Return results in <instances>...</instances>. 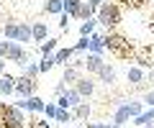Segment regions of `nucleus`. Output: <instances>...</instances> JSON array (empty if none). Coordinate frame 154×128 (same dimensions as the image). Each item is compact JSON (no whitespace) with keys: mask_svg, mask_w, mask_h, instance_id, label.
Returning a JSON list of instances; mask_svg holds the SVG:
<instances>
[{"mask_svg":"<svg viewBox=\"0 0 154 128\" xmlns=\"http://www.w3.org/2000/svg\"><path fill=\"white\" fill-rule=\"evenodd\" d=\"M90 113H93V105L82 100L80 105L75 108V110H72V115H75V118H80V121H88V118H90Z\"/></svg>","mask_w":154,"mask_h":128,"instance_id":"obj_22","label":"nucleus"},{"mask_svg":"<svg viewBox=\"0 0 154 128\" xmlns=\"http://www.w3.org/2000/svg\"><path fill=\"white\" fill-rule=\"evenodd\" d=\"M88 49H90V39L88 36H80V41L75 44V54H88Z\"/></svg>","mask_w":154,"mask_h":128,"instance_id":"obj_26","label":"nucleus"},{"mask_svg":"<svg viewBox=\"0 0 154 128\" xmlns=\"http://www.w3.org/2000/svg\"><path fill=\"white\" fill-rule=\"evenodd\" d=\"M82 100H85V97H82L80 92H77L75 87H67V92L57 97V105H59V108H64V110H75V108L80 105Z\"/></svg>","mask_w":154,"mask_h":128,"instance_id":"obj_6","label":"nucleus"},{"mask_svg":"<svg viewBox=\"0 0 154 128\" xmlns=\"http://www.w3.org/2000/svg\"><path fill=\"white\" fill-rule=\"evenodd\" d=\"M141 103H144L146 108H154V90H149V92L144 95V100H141Z\"/></svg>","mask_w":154,"mask_h":128,"instance_id":"obj_33","label":"nucleus"},{"mask_svg":"<svg viewBox=\"0 0 154 128\" xmlns=\"http://www.w3.org/2000/svg\"><path fill=\"white\" fill-rule=\"evenodd\" d=\"M44 13L46 16H62L64 13V0H44Z\"/></svg>","mask_w":154,"mask_h":128,"instance_id":"obj_18","label":"nucleus"},{"mask_svg":"<svg viewBox=\"0 0 154 128\" xmlns=\"http://www.w3.org/2000/svg\"><path fill=\"white\" fill-rule=\"evenodd\" d=\"M75 56V46H64V49H57L54 51V59H57V67H67Z\"/></svg>","mask_w":154,"mask_h":128,"instance_id":"obj_15","label":"nucleus"},{"mask_svg":"<svg viewBox=\"0 0 154 128\" xmlns=\"http://www.w3.org/2000/svg\"><path fill=\"white\" fill-rule=\"evenodd\" d=\"M57 49H59V39H46V41H41V44H38L41 56H51Z\"/></svg>","mask_w":154,"mask_h":128,"instance_id":"obj_20","label":"nucleus"},{"mask_svg":"<svg viewBox=\"0 0 154 128\" xmlns=\"http://www.w3.org/2000/svg\"><path fill=\"white\" fill-rule=\"evenodd\" d=\"M105 64H108V61H105L103 54H93V51L85 54V72H88V74H98Z\"/></svg>","mask_w":154,"mask_h":128,"instance_id":"obj_8","label":"nucleus"},{"mask_svg":"<svg viewBox=\"0 0 154 128\" xmlns=\"http://www.w3.org/2000/svg\"><path fill=\"white\" fill-rule=\"evenodd\" d=\"M3 36L11 41H18V44L28 46L33 41V34H31V26L26 21H18V23H5L3 26Z\"/></svg>","mask_w":154,"mask_h":128,"instance_id":"obj_1","label":"nucleus"},{"mask_svg":"<svg viewBox=\"0 0 154 128\" xmlns=\"http://www.w3.org/2000/svg\"><path fill=\"white\" fill-rule=\"evenodd\" d=\"M72 118H75V115H72V110H64V108H59V113H57L54 121H57V123H69Z\"/></svg>","mask_w":154,"mask_h":128,"instance_id":"obj_28","label":"nucleus"},{"mask_svg":"<svg viewBox=\"0 0 154 128\" xmlns=\"http://www.w3.org/2000/svg\"><path fill=\"white\" fill-rule=\"evenodd\" d=\"M149 82H154V69H152V72H149Z\"/></svg>","mask_w":154,"mask_h":128,"instance_id":"obj_39","label":"nucleus"},{"mask_svg":"<svg viewBox=\"0 0 154 128\" xmlns=\"http://www.w3.org/2000/svg\"><path fill=\"white\" fill-rule=\"evenodd\" d=\"M5 61H8V59H3V56H0V74H5Z\"/></svg>","mask_w":154,"mask_h":128,"instance_id":"obj_36","label":"nucleus"},{"mask_svg":"<svg viewBox=\"0 0 154 128\" xmlns=\"http://www.w3.org/2000/svg\"><path fill=\"white\" fill-rule=\"evenodd\" d=\"M23 74H26V77H33V79H36L38 74H41V72H38V64H36V61H28V67L23 69Z\"/></svg>","mask_w":154,"mask_h":128,"instance_id":"obj_29","label":"nucleus"},{"mask_svg":"<svg viewBox=\"0 0 154 128\" xmlns=\"http://www.w3.org/2000/svg\"><path fill=\"white\" fill-rule=\"evenodd\" d=\"M59 28H62V31L69 28V13H62V16H59Z\"/></svg>","mask_w":154,"mask_h":128,"instance_id":"obj_32","label":"nucleus"},{"mask_svg":"<svg viewBox=\"0 0 154 128\" xmlns=\"http://www.w3.org/2000/svg\"><path fill=\"white\" fill-rule=\"evenodd\" d=\"M26 128H51V123H49V118H46V121H38V118H33V121H28Z\"/></svg>","mask_w":154,"mask_h":128,"instance_id":"obj_30","label":"nucleus"},{"mask_svg":"<svg viewBox=\"0 0 154 128\" xmlns=\"http://www.w3.org/2000/svg\"><path fill=\"white\" fill-rule=\"evenodd\" d=\"M98 79H100V82L105 85V87H110V85L116 82V67H110V64H105V67H103V69L98 72Z\"/></svg>","mask_w":154,"mask_h":128,"instance_id":"obj_19","label":"nucleus"},{"mask_svg":"<svg viewBox=\"0 0 154 128\" xmlns=\"http://www.w3.org/2000/svg\"><path fill=\"white\" fill-rule=\"evenodd\" d=\"M80 77H82V72H80V69L75 67V64H67V67H64V74H62V82L72 87V85H75Z\"/></svg>","mask_w":154,"mask_h":128,"instance_id":"obj_17","label":"nucleus"},{"mask_svg":"<svg viewBox=\"0 0 154 128\" xmlns=\"http://www.w3.org/2000/svg\"><path fill=\"white\" fill-rule=\"evenodd\" d=\"M57 113H59V105H57V103H46V108H44V115L49 118V121H54V118H57Z\"/></svg>","mask_w":154,"mask_h":128,"instance_id":"obj_27","label":"nucleus"},{"mask_svg":"<svg viewBox=\"0 0 154 128\" xmlns=\"http://www.w3.org/2000/svg\"><path fill=\"white\" fill-rule=\"evenodd\" d=\"M72 87H75L77 92L82 95V97H93V95H95V82L90 79V74H82V77L77 79V82L72 85Z\"/></svg>","mask_w":154,"mask_h":128,"instance_id":"obj_11","label":"nucleus"},{"mask_svg":"<svg viewBox=\"0 0 154 128\" xmlns=\"http://www.w3.org/2000/svg\"><path fill=\"white\" fill-rule=\"evenodd\" d=\"M3 95H16V77H11V74H0V97Z\"/></svg>","mask_w":154,"mask_h":128,"instance_id":"obj_16","label":"nucleus"},{"mask_svg":"<svg viewBox=\"0 0 154 128\" xmlns=\"http://www.w3.org/2000/svg\"><path fill=\"white\" fill-rule=\"evenodd\" d=\"M16 95L18 97H31V95H36V79L26 77V74L16 77Z\"/></svg>","mask_w":154,"mask_h":128,"instance_id":"obj_7","label":"nucleus"},{"mask_svg":"<svg viewBox=\"0 0 154 128\" xmlns=\"http://www.w3.org/2000/svg\"><path fill=\"white\" fill-rule=\"evenodd\" d=\"M149 31H152V36H154V13H152V21H149Z\"/></svg>","mask_w":154,"mask_h":128,"instance_id":"obj_37","label":"nucleus"},{"mask_svg":"<svg viewBox=\"0 0 154 128\" xmlns=\"http://www.w3.org/2000/svg\"><path fill=\"white\" fill-rule=\"evenodd\" d=\"M64 92H67V85H64V82L59 79V82H57V87H54V95L59 97V95H64Z\"/></svg>","mask_w":154,"mask_h":128,"instance_id":"obj_34","label":"nucleus"},{"mask_svg":"<svg viewBox=\"0 0 154 128\" xmlns=\"http://www.w3.org/2000/svg\"><path fill=\"white\" fill-rule=\"evenodd\" d=\"M80 5H82V0H64V13H69V18H75Z\"/></svg>","mask_w":154,"mask_h":128,"instance_id":"obj_25","label":"nucleus"},{"mask_svg":"<svg viewBox=\"0 0 154 128\" xmlns=\"http://www.w3.org/2000/svg\"><path fill=\"white\" fill-rule=\"evenodd\" d=\"M118 3H126V5H136V0H118Z\"/></svg>","mask_w":154,"mask_h":128,"instance_id":"obj_38","label":"nucleus"},{"mask_svg":"<svg viewBox=\"0 0 154 128\" xmlns=\"http://www.w3.org/2000/svg\"><path fill=\"white\" fill-rule=\"evenodd\" d=\"M85 128H121L118 123H85Z\"/></svg>","mask_w":154,"mask_h":128,"instance_id":"obj_31","label":"nucleus"},{"mask_svg":"<svg viewBox=\"0 0 154 128\" xmlns=\"http://www.w3.org/2000/svg\"><path fill=\"white\" fill-rule=\"evenodd\" d=\"M26 54H28L26 46L18 44V41H11V39L0 41V56H3V59H8V61H18L21 56H26Z\"/></svg>","mask_w":154,"mask_h":128,"instance_id":"obj_5","label":"nucleus"},{"mask_svg":"<svg viewBox=\"0 0 154 128\" xmlns=\"http://www.w3.org/2000/svg\"><path fill=\"white\" fill-rule=\"evenodd\" d=\"M88 39H90V49L88 51H93V54H105V51H108V46H105V34H98V31H95Z\"/></svg>","mask_w":154,"mask_h":128,"instance_id":"obj_13","label":"nucleus"},{"mask_svg":"<svg viewBox=\"0 0 154 128\" xmlns=\"http://www.w3.org/2000/svg\"><path fill=\"white\" fill-rule=\"evenodd\" d=\"M95 18L105 31H110V28H116L121 23V8H118V3H103L98 8V13H95Z\"/></svg>","mask_w":154,"mask_h":128,"instance_id":"obj_2","label":"nucleus"},{"mask_svg":"<svg viewBox=\"0 0 154 128\" xmlns=\"http://www.w3.org/2000/svg\"><path fill=\"white\" fill-rule=\"evenodd\" d=\"M146 69L144 67H139V64H131V67H126V79H128V85H134V87H139L141 82H146Z\"/></svg>","mask_w":154,"mask_h":128,"instance_id":"obj_10","label":"nucleus"},{"mask_svg":"<svg viewBox=\"0 0 154 128\" xmlns=\"http://www.w3.org/2000/svg\"><path fill=\"white\" fill-rule=\"evenodd\" d=\"M0 121H3L5 128H26V115L18 105L0 103Z\"/></svg>","mask_w":154,"mask_h":128,"instance_id":"obj_4","label":"nucleus"},{"mask_svg":"<svg viewBox=\"0 0 154 128\" xmlns=\"http://www.w3.org/2000/svg\"><path fill=\"white\" fill-rule=\"evenodd\" d=\"M123 128H126V126H123Z\"/></svg>","mask_w":154,"mask_h":128,"instance_id":"obj_41","label":"nucleus"},{"mask_svg":"<svg viewBox=\"0 0 154 128\" xmlns=\"http://www.w3.org/2000/svg\"><path fill=\"white\" fill-rule=\"evenodd\" d=\"M54 67H57V59H54V54H51V56H41V61H38V72H41V74L51 72Z\"/></svg>","mask_w":154,"mask_h":128,"instance_id":"obj_24","label":"nucleus"},{"mask_svg":"<svg viewBox=\"0 0 154 128\" xmlns=\"http://www.w3.org/2000/svg\"><path fill=\"white\" fill-rule=\"evenodd\" d=\"M95 13H98V10L90 5L88 0H82V5H80V10H77L75 18H77V21H88V18H95Z\"/></svg>","mask_w":154,"mask_h":128,"instance_id":"obj_21","label":"nucleus"},{"mask_svg":"<svg viewBox=\"0 0 154 128\" xmlns=\"http://www.w3.org/2000/svg\"><path fill=\"white\" fill-rule=\"evenodd\" d=\"M98 26H100L98 18H88V21H82V26H80V36H93Z\"/></svg>","mask_w":154,"mask_h":128,"instance_id":"obj_23","label":"nucleus"},{"mask_svg":"<svg viewBox=\"0 0 154 128\" xmlns=\"http://www.w3.org/2000/svg\"><path fill=\"white\" fill-rule=\"evenodd\" d=\"M136 128H154V108H144L136 118H134Z\"/></svg>","mask_w":154,"mask_h":128,"instance_id":"obj_12","label":"nucleus"},{"mask_svg":"<svg viewBox=\"0 0 154 128\" xmlns=\"http://www.w3.org/2000/svg\"><path fill=\"white\" fill-rule=\"evenodd\" d=\"M88 3H90V5H93V8H95V10H98V8H100V5H103L105 0H88Z\"/></svg>","mask_w":154,"mask_h":128,"instance_id":"obj_35","label":"nucleus"},{"mask_svg":"<svg viewBox=\"0 0 154 128\" xmlns=\"http://www.w3.org/2000/svg\"><path fill=\"white\" fill-rule=\"evenodd\" d=\"M0 128H5V126H3V121H0Z\"/></svg>","mask_w":154,"mask_h":128,"instance_id":"obj_40","label":"nucleus"},{"mask_svg":"<svg viewBox=\"0 0 154 128\" xmlns=\"http://www.w3.org/2000/svg\"><path fill=\"white\" fill-rule=\"evenodd\" d=\"M16 105L21 108V110H28V113H44L46 100H41V97H36V95H31V97H21Z\"/></svg>","mask_w":154,"mask_h":128,"instance_id":"obj_9","label":"nucleus"},{"mask_svg":"<svg viewBox=\"0 0 154 128\" xmlns=\"http://www.w3.org/2000/svg\"><path fill=\"white\" fill-rule=\"evenodd\" d=\"M31 34H33V41H36V44L46 41L49 39V26H46V21H36L31 26Z\"/></svg>","mask_w":154,"mask_h":128,"instance_id":"obj_14","label":"nucleus"},{"mask_svg":"<svg viewBox=\"0 0 154 128\" xmlns=\"http://www.w3.org/2000/svg\"><path fill=\"white\" fill-rule=\"evenodd\" d=\"M141 110H144V103H141V100H126V103H121V105L116 108L113 123H118V126L123 128L128 121H134V118H136Z\"/></svg>","mask_w":154,"mask_h":128,"instance_id":"obj_3","label":"nucleus"}]
</instances>
